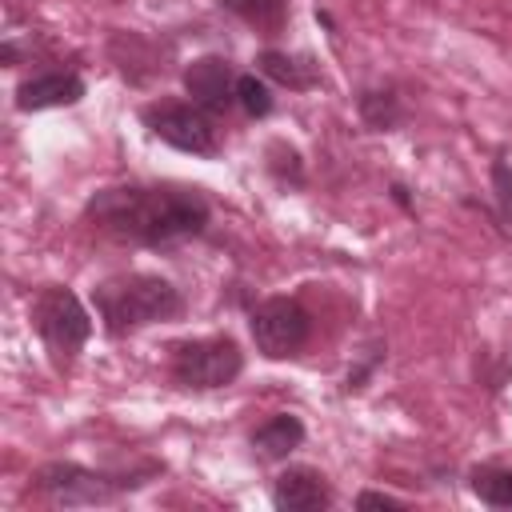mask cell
Instances as JSON below:
<instances>
[{"label": "cell", "mask_w": 512, "mask_h": 512, "mask_svg": "<svg viewBox=\"0 0 512 512\" xmlns=\"http://www.w3.org/2000/svg\"><path fill=\"white\" fill-rule=\"evenodd\" d=\"M212 204L192 184H108L88 196L84 220L120 244H176L208 228Z\"/></svg>", "instance_id": "1"}, {"label": "cell", "mask_w": 512, "mask_h": 512, "mask_svg": "<svg viewBox=\"0 0 512 512\" xmlns=\"http://www.w3.org/2000/svg\"><path fill=\"white\" fill-rule=\"evenodd\" d=\"M92 304H96V316L108 336H128V332H140L148 324H160V320H172L184 312L180 288L156 272L108 276L92 288Z\"/></svg>", "instance_id": "2"}, {"label": "cell", "mask_w": 512, "mask_h": 512, "mask_svg": "<svg viewBox=\"0 0 512 512\" xmlns=\"http://www.w3.org/2000/svg\"><path fill=\"white\" fill-rule=\"evenodd\" d=\"M28 320L36 328V336L44 340V348H48L56 368H68L80 356V348L88 344V336H92V312L64 284L40 288L32 296V304H28Z\"/></svg>", "instance_id": "3"}, {"label": "cell", "mask_w": 512, "mask_h": 512, "mask_svg": "<svg viewBox=\"0 0 512 512\" xmlns=\"http://www.w3.org/2000/svg\"><path fill=\"white\" fill-rule=\"evenodd\" d=\"M140 124L156 140H164L168 148L188 152V156L212 160L224 148V132H220L216 116L204 112L196 100H176V96L148 100V104H140Z\"/></svg>", "instance_id": "4"}, {"label": "cell", "mask_w": 512, "mask_h": 512, "mask_svg": "<svg viewBox=\"0 0 512 512\" xmlns=\"http://www.w3.org/2000/svg\"><path fill=\"white\" fill-rule=\"evenodd\" d=\"M168 372L180 388H196V392H212V388H228L240 380L244 372V352L232 336H192V340H176L168 348Z\"/></svg>", "instance_id": "5"}, {"label": "cell", "mask_w": 512, "mask_h": 512, "mask_svg": "<svg viewBox=\"0 0 512 512\" xmlns=\"http://www.w3.org/2000/svg\"><path fill=\"white\" fill-rule=\"evenodd\" d=\"M248 332L260 356L288 360L312 336V316L296 296H268L248 312Z\"/></svg>", "instance_id": "6"}, {"label": "cell", "mask_w": 512, "mask_h": 512, "mask_svg": "<svg viewBox=\"0 0 512 512\" xmlns=\"http://www.w3.org/2000/svg\"><path fill=\"white\" fill-rule=\"evenodd\" d=\"M36 488L52 500V504H64V508H80V504H108L124 480H112L96 468H84L76 460H52L36 472Z\"/></svg>", "instance_id": "7"}, {"label": "cell", "mask_w": 512, "mask_h": 512, "mask_svg": "<svg viewBox=\"0 0 512 512\" xmlns=\"http://www.w3.org/2000/svg\"><path fill=\"white\" fill-rule=\"evenodd\" d=\"M236 72L224 56H196L188 68H184V92L188 100H196L204 112L212 116H224L232 104H236Z\"/></svg>", "instance_id": "8"}, {"label": "cell", "mask_w": 512, "mask_h": 512, "mask_svg": "<svg viewBox=\"0 0 512 512\" xmlns=\"http://www.w3.org/2000/svg\"><path fill=\"white\" fill-rule=\"evenodd\" d=\"M272 504L280 512H316L332 504V484L312 464H284L272 480Z\"/></svg>", "instance_id": "9"}, {"label": "cell", "mask_w": 512, "mask_h": 512, "mask_svg": "<svg viewBox=\"0 0 512 512\" xmlns=\"http://www.w3.org/2000/svg\"><path fill=\"white\" fill-rule=\"evenodd\" d=\"M84 100V76L80 72H40L16 84V108L20 112H44V108H72Z\"/></svg>", "instance_id": "10"}, {"label": "cell", "mask_w": 512, "mask_h": 512, "mask_svg": "<svg viewBox=\"0 0 512 512\" xmlns=\"http://www.w3.org/2000/svg\"><path fill=\"white\" fill-rule=\"evenodd\" d=\"M256 72H260L268 84H280V88H288V92H312V88L324 84L320 64H312V56L280 52V48H260V52H256Z\"/></svg>", "instance_id": "11"}, {"label": "cell", "mask_w": 512, "mask_h": 512, "mask_svg": "<svg viewBox=\"0 0 512 512\" xmlns=\"http://www.w3.org/2000/svg\"><path fill=\"white\" fill-rule=\"evenodd\" d=\"M304 444V420L296 412H276L252 432V448L264 460H288Z\"/></svg>", "instance_id": "12"}, {"label": "cell", "mask_w": 512, "mask_h": 512, "mask_svg": "<svg viewBox=\"0 0 512 512\" xmlns=\"http://www.w3.org/2000/svg\"><path fill=\"white\" fill-rule=\"evenodd\" d=\"M356 112H360V120H364L368 128H376V132H392V128L404 124V104H400L396 88H388V84L364 88V92L356 96Z\"/></svg>", "instance_id": "13"}, {"label": "cell", "mask_w": 512, "mask_h": 512, "mask_svg": "<svg viewBox=\"0 0 512 512\" xmlns=\"http://www.w3.org/2000/svg\"><path fill=\"white\" fill-rule=\"evenodd\" d=\"M468 488L488 508H512V464H476L468 472Z\"/></svg>", "instance_id": "14"}, {"label": "cell", "mask_w": 512, "mask_h": 512, "mask_svg": "<svg viewBox=\"0 0 512 512\" xmlns=\"http://www.w3.org/2000/svg\"><path fill=\"white\" fill-rule=\"evenodd\" d=\"M220 8L240 16L244 24H252L264 36H276L288 20V0H220Z\"/></svg>", "instance_id": "15"}, {"label": "cell", "mask_w": 512, "mask_h": 512, "mask_svg": "<svg viewBox=\"0 0 512 512\" xmlns=\"http://www.w3.org/2000/svg\"><path fill=\"white\" fill-rule=\"evenodd\" d=\"M264 172L276 184H284V188H300L304 184V156H300V148L288 144V140H268L264 144Z\"/></svg>", "instance_id": "16"}, {"label": "cell", "mask_w": 512, "mask_h": 512, "mask_svg": "<svg viewBox=\"0 0 512 512\" xmlns=\"http://www.w3.org/2000/svg\"><path fill=\"white\" fill-rule=\"evenodd\" d=\"M236 104L252 116V120H264L268 112H272V84L260 76V72H240V80H236Z\"/></svg>", "instance_id": "17"}, {"label": "cell", "mask_w": 512, "mask_h": 512, "mask_svg": "<svg viewBox=\"0 0 512 512\" xmlns=\"http://www.w3.org/2000/svg\"><path fill=\"white\" fill-rule=\"evenodd\" d=\"M492 200L504 232L512 236V164L508 160H492Z\"/></svg>", "instance_id": "18"}, {"label": "cell", "mask_w": 512, "mask_h": 512, "mask_svg": "<svg viewBox=\"0 0 512 512\" xmlns=\"http://www.w3.org/2000/svg\"><path fill=\"white\" fill-rule=\"evenodd\" d=\"M356 508L364 512V508H404V500L400 496H388V492H376V488H364L360 496H356Z\"/></svg>", "instance_id": "19"}, {"label": "cell", "mask_w": 512, "mask_h": 512, "mask_svg": "<svg viewBox=\"0 0 512 512\" xmlns=\"http://www.w3.org/2000/svg\"><path fill=\"white\" fill-rule=\"evenodd\" d=\"M388 196H392V204H400L404 212H412V196H408V188H404L400 180H392V184H388Z\"/></svg>", "instance_id": "20"}]
</instances>
